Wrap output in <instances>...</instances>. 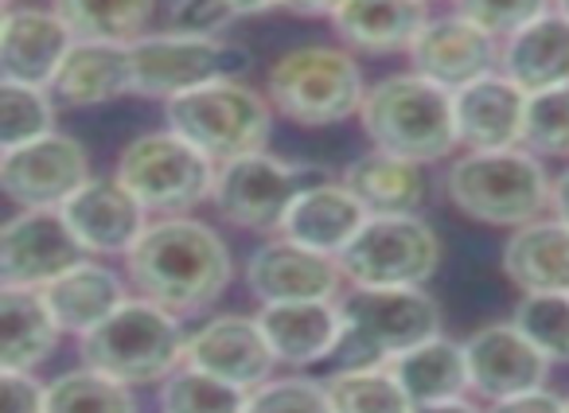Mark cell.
Wrapping results in <instances>:
<instances>
[{
    "instance_id": "4",
    "label": "cell",
    "mask_w": 569,
    "mask_h": 413,
    "mask_svg": "<svg viewBox=\"0 0 569 413\" xmlns=\"http://www.w3.org/2000/svg\"><path fill=\"white\" fill-rule=\"evenodd\" d=\"M266 94L281 121L328 129L359 118L367 79L343 43H297L269 63Z\"/></svg>"
},
{
    "instance_id": "38",
    "label": "cell",
    "mask_w": 569,
    "mask_h": 413,
    "mask_svg": "<svg viewBox=\"0 0 569 413\" xmlns=\"http://www.w3.org/2000/svg\"><path fill=\"white\" fill-rule=\"evenodd\" d=\"M281 9V0H176L168 28L188 36H222L230 24Z\"/></svg>"
},
{
    "instance_id": "29",
    "label": "cell",
    "mask_w": 569,
    "mask_h": 413,
    "mask_svg": "<svg viewBox=\"0 0 569 413\" xmlns=\"http://www.w3.org/2000/svg\"><path fill=\"white\" fill-rule=\"evenodd\" d=\"M499 71L519 82L527 94L569 87V17L553 9L503 40Z\"/></svg>"
},
{
    "instance_id": "14",
    "label": "cell",
    "mask_w": 569,
    "mask_h": 413,
    "mask_svg": "<svg viewBox=\"0 0 569 413\" xmlns=\"http://www.w3.org/2000/svg\"><path fill=\"white\" fill-rule=\"evenodd\" d=\"M82 258L90 254L56 206L17 211L0 226V285L43 289L63 278L71 265H79Z\"/></svg>"
},
{
    "instance_id": "22",
    "label": "cell",
    "mask_w": 569,
    "mask_h": 413,
    "mask_svg": "<svg viewBox=\"0 0 569 413\" xmlns=\"http://www.w3.org/2000/svg\"><path fill=\"white\" fill-rule=\"evenodd\" d=\"M433 17L426 0H343L332 17L336 40L363 56H406Z\"/></svg>"
},
{
    "instance_id": "26",
    "label": "cell",
    "mask_w": 569,
    "mask_h": 413,
    "mask_svg": "<svg viewBox=\"0 0 569 413\" xmlns=\"http://www.w3.org/2000/svg\"><path fill=\"white\" fill-rule=\"evenodd\" d=\"M348 191L367 206V215H421L429 199V172L418 160L367 149L340 175Z\"/></svg>"
},
{
    "instance_id": "40",
    "label": "cell",
    "mask_w": 569,
    "mask_h": 413,
    "mask_svg": "<svg viewBox=\"0 0 569 413\" xmlns=\"http://www.w3.org/2000/svg\"><path fill=\"white\" fill-rule=\"evenodd\" d=\"M452 12L468 17L472 24H480L483 32L503 43L527 24H535L538 17L553 12V0H452Z\"/></svg>"
},
{
    "instance_id": "20",
    "label": "cell",
    "mask_w": 569,
    "mask_h": 413,
    "mask_svg": "<svg viewBox=\"0 0 569 413\" xmlns=\"http://www.w3.org/2000/svg\"><path fill=\"white\" fill-rule=\"evenodd\" d=\"M527 90L511 82L503 71L476 79L452 94V118H457L460 152L483 149H519L522 118H527Z\"/></svg>"
},
{
    "instance_id": "49",
    "label": "cell",
    "mask_w": 569,
    "mask_h": 413,
    "mask_svg": "<svg viewBox=\"0 0 569 413\" xmlns=\"http://www.w3.org/2000/svg\"><path fill=\"white\" fill-rule=\"evenodd\" d=\"M566 413H569V394H566Z\"/></svg>"
},
{
    "instance_id": "34",
    "label": "cell",
    "mask_w": 569,
    "mask_h": 413,
    "mask_svg": "<svg viewBox=\"0 0 569 413\" xmlns=\"http://www.w3.org/2000/svg\"><path fill=\"white\" fill-rule=\"evenodd\" d=\"M246 402H250V390L222 382L219 374L199 371L191 363H180L157 386L160 413H246Z\"/></svg>"
},
{
    "instance_id": "25",
    "label": "cell",
    "mask_w": 569,
    "mask_h": 413,
    "mask_svg": "<svg viewBox=\"0 0 569 413\" xmlns=\"http://www.w3.org/2000/svg\"><path fill=\"white\" fill-rule=\"evenodd\" d=\"M51 94L59 105H71V110H94V105H110L133 94L129 43L74 40L71 56L63 59L56 82H51Z\"/></svg>"
},
{
    "instance_id": "44",
    "label": "cell",
    "mask_w": 569,
    "mask_h": 413,
    "mask_svg": "<svg viewBox=\"0 0 569 413\" xmlns=\"http://www.w3.org/2000/svg\"><path fill=\"white\" fill-rule=\"evenodd\" d=\"M410 413H488V405H480V397H452V402H429V405H413Z\"/></svg>"
},
{
    "instance_id": "15",
    "label": "cell",
    "mask_w": 569,
    "mask_h": 413,
    "mask_svg": "<svg viewBox=\"0 0 569 413\" xmlns=\"http://www.w3.org/2000/svg\"><path fill=\"white\" fill-rule=\"evenodd\" d=\"M499 56H503V43L452 9L429 17V24L413 40V48L406 51L410 71H418L421 79L437 82V87L452 90V94L460 87H468V82L496 74Z\"/></svg>"
},
{
    "instance_id": "35",
    "label": "cell",
    "mask_w": 569,
    "mask_h": 413,
    "mask_svg": "<svg viewBox=\"0 0 569 413\" xmlns=\"http://www.w3.org/2000/svg\"><path fill=\"white\" fill-rule=\"evenodd\" d=\"M56 94L48 87L0 82V152L56 133Z\"/></svg>"
},
{
    "instance_id": "27",
    "label": "cell",
    "mask_w": 569,
    "mask_h": 413,
    "mask_svg": "<svg viewBox=\"0 0 569 413\" xmlns=\"http://www.w3.org/2000/svg\"><path fill=\"white\" fill-rule=\"evenodd\" d=\"M63 343L40 289L0 285V371H40Z\"/></svg>"
},
{
    "instance_id": "18",
    "label": "cell",
    "mask_w": 569,
    "mask_h": 413,
    "mask_svg": "<svg viewBox=\"0 0 569 413\" xmlns=\"http://www.w3.org/2000/svg\"><path fill=\"white\" fill-rule=\"evenodd\" d=\"M59 211L90 258H126L152 223L141 199L118 175H94Z\"/></svg>"
},
{
    "instance_id": "42",
    "label": "cell",
    "mask_w": 569,
    "mask_h": 413,
    "mask_svg": "<svg viewBox=\"0 0 569 413\" xmlns=\"http://www.w3.org/2000/svg\"><path fill=\"white\" fill-rule=\"evenodd\" d=\"M488 413H566V394H553L550 386H538L527 390V394L488 402Z\"/></svg>"
},
{
    "instance_id": "11",
    "label": "cell",
    "mask_w": 569,
    "mask_h": 413,
    "mask_svg": "<svg viewBox=\"0 0 569 413\" xmlns=\"http://www.w3.org/2000/svg\"><path fill=\"white\" fill-rule=\"evenodd\" d=\"M309 183H312L309 164H293V160H281L266 149L219 168L211 206L214 215L227 226H234V231L273 239V234H281L293 199Z\"/></svg>"
},
{
    "instance_id": "33",
    "label": "cell",
    "mask_w": 569,
    "mask_h": 413,
    "mask_svg": "<svg viewBox=\"0 0 569 413\" xmlns=\"http://www.w3.org/2000/svg\"><path fill=\"white\" fill-rule=\"evenodd\" d=\"M48 413H137V394L113 374L82 363L48 382Z\"/></svg>"
},
{
    "instance_id": "47",
    "label": "cell",
    "mask_w": 569,
    "mask_h": 413,
    "mask_svg": "<svg viewBox=\"0 0 569 413\" xmlns=\"http://www.w3.org/2000/svg\"><path fill=\"white\" fill-rule=\"evenodd\" d=\"M426 4H445V0H426ZM449 4H452V0H449Z\"/></svg>"
},
{
    "instance_id": "41",
    "label": "cell",
    "mask_w": 569,
    "mask_h": 413,
    "mask_svg": "<svg viewBox=\"0 0 569 413\" xmlns=\"http://www.w3.org/2000/svg\"><path fill=\"white\" fill-rule=\"evenodd\" d=\"M0 413H48V382L36 371H0Z\"/></svg>"
},
{
    "instance_id": "8",
    "label": "cell",
    "mask_w": 569,
    "mask_h": 413,
    "mask_svg": "<svg viewBox=\"0 0 569 413\" xmlns=\"http://www.w3.org/2000/svg\"><path fill=\"white\" fill-rule=\"evenodd\" d=\"M340 366L395 363L402 351L445 332L441 304L426 285L418 289H343Z\"/></svg>"
},
{
    "instance_id": "21",
    "label": "cell",
    "mask_w": 569,
    "mask_h": 413,
    "mask_svg": "<svg viewBox=\"0 0 569 413\" xmlns=\"http://www.w3.org/2000/svg\"><path fill=\"white\" fill-rule=\"evenodd\" d=\"M258 320L281 366L305 371V366H312V363L336 359V351H340V340H343L340 301L261 304Z\"/></svg>"
},
{
    "instance_id": "5",
    "label": "cell",
    "mask_w": 569,
    "mask_h": 413,
    "mask_svg": "<svg viewBox=\"0 0 569 413\" xmlns=\"http://www.w3.org/2000/svg\"><path fill=\"white\" fill-rule=\"evenodd\" d=\"M79 359L133 390L160 386L188 359V328L176 312L133 293L113 316L82 335Z\"/></svg>"
},
{
    "instance_id": "30",
    "label": "cell",
    "mask_w": 569,
    "mask_h": 413,
    "mask_svg": "<svg viewBox=\"0 0 569 413\" xmlns=\"http://www.w3.org/2000/svg\"><path fill=\"white\" fill-rule=\"evenodd\" d=\"M390 371L398 374V382H402V390L410 394L413 405L452 402V397L472 394L465 343L449 340L445 332L426 343H418V347L402 351V355L390 363Z\"/></svg>"
},
{
    "instance_id": "23",
    "label": "cell",
    "mask_w": 569,
    "mask_h": 413,
    "mask_svg": "<svg viewBox=\"0 0 569 413\" xmlns=\"http://www.w3.org/2000/svg\"><path fill=\"white\" fill-rule=\"evenodd\" d=\"M40 293H43V301H48V309L56 312L63 335L82 340V335L94 332L106 316H113V312L133 296V289H129L126 273L106 265L102 258H82L63 278L43 285Z\"/></svg>"
},
{
    "instance_id": "10",
    "label": "cell",
    "mask_w": 569,
    "mask_h": 413,
    "mask_svg": "<svg viewBox=\"0 0 569 413\" xmlns=\"http://www.w3.org/2000/svg\"><path fill=\"white\" fill-rule=\"evenodd\" d=\"M351 289H418L441 270V239L421 215H371L340 254Z\"/></svg>"
},
{
    "instance_id": "3",
    "label": "cell",
    "mask_w": 569,
    "mask_h": 413,
    "mask_svg": "<svg viewBox=\"0 0 569 413\" xmlns=\"http://www.w3.org/2000/svg\"><path fill=\"white\" fill-rule=\"evenodd\" d=\"M359 125H363L371 149L418 160L426 168L460 152L452 90L421 79L418 71L387 74V79L371 82L363 110H359Z\"/></svg>"
},
{
    "instance_id": "16",
    "label": "cell",
    "mask_w": 569,
    "mask_h": 413,
    "mask_svg": "<svg viewBox=\"0 0 569 413\" xmlns=\"http://www.w3.org/2000/svg\"><path fill=\"white\" fill-rule=\"evenodd\" d=\"M465 355H468V379H472V397H480L483 405L546 386L550 366H553L550 359L515 328L511 316L476 328L465 340Z\"/></svg>"
},
{
    "instance_id": "13",
    "label": "cell",
    "mask_w": 569,
    "mask_h": 413,
    "mask_svg": "<svg viewBox=\"0 0 569 413\" xmlns=\"http://www.w3.org/2000/svg\"><path fill=\"white\" fill-rule=\"evenodd\" d=\"M246 293L261 304L284 301H340L348 281H343L340 258L309 250L301 242L273 234L261 239L242 262Z\"/></svg>"
},
{
    "instance_id": "24",
    "label": "cell",
    "mask_w": 569,
    "mask_h": 413,
    "mask_svg": "<svg viewBox=\"0 0 569 413\" xmlns=\"http://www.w3.org/2000/svg\"><path fill=\"white\" fill-rule=\"evenodd\" d=\"M367 219H371L367 206L351 195L343 180H312L293 199L281 234L309 250H320V254L340 258L348 250V242L363 231Z\"/></svg>"
},
{
    "instance_id": "19",
    "label": "cell",
    "mask_w": 569,
    "mask_h": 413,
    "mask_svg": "<svg viewBox=\"0 0 569 413\" xmlns=\"http://www.w3.org/2000/svg\"><path fill=\"white\" fill-rule=\"evenodd\" d=\"M74 48V32L51 4H9L0 17V82L48 87Z\"/></svg>"
},
{
    "instance_id": "7",
    "label": "cell",
    "mask_w": 569,
    "mask_h": 413,
    "mask_svg": "<svg viewBox=\"0 0 569 413\" xmlns=\"http://www.w3.org/2000/svg\"><path fill=\"white\" fill-rule=\"evenodd\" d=\"M113 175L141 199L152 219L191 215L196 206L211 203L219 164L199 152L176 129H149L137 133L113 160Z\"/></svg>"
},
{
    "instance_id": "1",
    "label": "cell",
    "mask_w": 569,
    "mask_h": 413,
    "mask_svg": "<svg viewBox=\"0 0 569 413\" xmlns=\"http://www.w3.org/2000/svg\"><path fill=\"white\" fill-rule=\"evenodd\" d=\"M129 289L180 320L203 316L234 281V254L211 223L196 215L152 219L126 254Z\"/></svg>"
},
{
    "instance_id": "36",
    "label": "cell",
    "mask_w": 569,
    "mask_h": 413,
    "mask_svg": "<svg viewBox=\"0 0 569 413\" xmlns=\"http://www.w3.org/2000/svg\"><path fill=\"white\" fill-rule=\"evenodd\" d=\"M511 320L550 363L569 366V293H522Z\"/></svg>"
},
{
    "instance_id": "9",
    "label": "cell",
    "mask_w": 569,
    "mask_h": 413,
    "mask_svg": "<svg viewBox=\"0 0 569 413\" xmlns=\"http://www.w3.org/2000/svg\"><path fill=\"white\" fill-rule=\"evenodd\" d=\"M133 56V94L149 102H172L191 90L219 79H246L253 71V56L222 36L188 32H149L129 43Z\"/></svg>"
},
{
    "instance_id": "39",
    "label": "cell",
    "mask_w": 569,
    "mask_h": 413,
    "mask_svg": "<svg viewBox=\"0 0 569 413\" xmlns=\"http://www.w3.org/2000/svg\"><path fill=\"white\" fill-rule=\"evenodd\" d=\"M246 413H332L325 379L309 374H273L250 390Z\"/></svg>"
},
{
    "instance_id": "28",
    "label": "cell",
    "mask_w": 569,
    "mask_h": 413,
    "mask_svg": "<svg viewBox=\"0 0 569 413\" xmlns=\"http://www.w3.org/2000/svg\"><path fill=\"white\" fill-rule=\"evenodd\" d=\"M499 265L519 293H569V223L546 215L511 231Z\"/></svg>"
},
{
    "instance_id": "48",
    "label": "cell",
    "mask_w": 569,
    "mask_h": 413,
    "mask_svg": "<svg viewBox=\"0 0 569 413\" xmlns=\"http://www.w3.org/2000/svg\"><path fill=\"white\" fill-rule=\"evenodd\" d=\"M9 4H20V0H4V9H9Z\"/></svg>"
},
{
    "instance_id": "12",
    "label": "cell",
    "mask_w": 569,
    "mask_h": 413,
    "mask_svg": "<svg viewBox=\"0 0 569 413\" xmlns=\"http://www.w3.org/2000/svg\"><path fill=\"white\" fill-rule=\"evenodd\" d=\"M90 180H94V168H90L87 144L63 129L0 152V191L17 211H36V206L59 211Z\"/></svg>"
},
{
    "instance_id": "17",
    "label": "cell",
    "mask_w": 569,
    "mask_h": 413,
    "mask_svg": "<svg viewBox=\"0 0 569 413\" xmlns=\"http://www.w3.org/2000/svg\"><path fill=\"white\" fill-rule=\"evenodd\" d=\"M183 363L219 374L222 382H234L242 390L269 382L277 366H281L273 347H269L266 332H261L258 312L253 316H246V312L207 316L203 324L188 332V359Z\"/></svg>"
},
{
    "instance_id": "46",
    "label": "cell",
    "mask_w": 569,
    "mask_h": 413,
    "mask_svg": "<svg viewBox=\"0 0 569 413\" xmlns=\"http://www.w3.org/2000/svg\"><path fill=\"white\" fill-rule=\"evenodd\" d=\"M553 9H558L561 17H569V0H553Z\"/></svg>"
},
{
    "instance_id": "37",
    "label": "cell",
    "mask_w": 569,
    "mask_h": 413,
    "mask_svg": "<svg viewBox=\"0 0 569 413\" xmlns=\"http://www.w3.org/2000/svg\"><path fill=\"white\" fill-rule=\"evenodd\" d=\"M519 144L538 160H569V87L538 90L527 98Z\"/></svg>"
},
{
    "instance_id": "31",
    "label": "cell",
    "mask_w": 569,
    "mask_h": 413,
    "mask_svg": "<svg viewBox=\"0 0 569 413\" xmlns=\"http://www.w3.org/2000/svg\"><path fill=\"white\" fill-rule=\"evenodd\" d=\"M74 40L94 43H133L149 36L157 17V0H48Z\"/></svg>"
},
{
    "instance_id": "45",
    "label": "cell",
    "mask_w": 569,
    "mask_h": 413,
    "mask_svg": "<svg viewBox=\"0 0 569 413\" xmlns=\"http://www.w3.org/2000/svg\"><path fill=\"white\" fill-rule=\"evenodd\" d=\"M550 215L569 223V164L561 172H553V188H550Z\"/></svg>"
},
{
    "instance_id": "43",
    "label": "cell",
    "mask_w": 569,
    "mask_h": 413,
    "mask_svg": "<svg viewBox=\"0 0 569 413\" xmlns=\"http://www.w3.org/2000/svg\"><path fill=\"white\" fill-rule=\"evenodd\" d=\"M343 0H281L284 12H293V17H305V20H332L336 9H340Z\"/></svg>"
},
{
    "instance_id": "2",
    "label": "cell",
    "mask_w": 569,
    "mask_h": 413,
    "mask_svg": "<svg viewBox=\"0 0 569 413\" xmlns=\"http://www.w3.org/2000/svg\"><path fill=\"white\" fill-rule=\"evenodd\" d=\"M553 175L546 160L519 149H483L457 152L441 175L445 203L468 223L491 231H519L527 223L550 215Z\"/></svg>"
},
{
    "instance_id": "6",
    "label": "cell",
    "mask_w": 569,
    "mask_h": 413,
    "mask_svg": "<svg viewBox=\"0 0 569 413\" xmlns=\"http://www.w3.org/2000/svg\"><path fill=\"white\" fill-rule=\"evenodd\" d=\"M164 125L188 137L199 152H207L222 168L230 160L269 149L277 110L266 90H253L242 79H219L183 98H172L164 105Z\"/></svg>"
},
{
    "instance_id": "32",
    "label": "cell",
    "mask_w": 569,
    "mask_h": 413,
    "mask_svg": "<svg viewBox=\"0 0 569 413\" xmlns=\"http://www.w3.org/2000/svg\"><path fill=\"white\" fill-rule=\"evenodd\" d=\"M332 413H410L413 402L390 363L340 366L325 379Z\"/></svg>"
}]
</instances>
